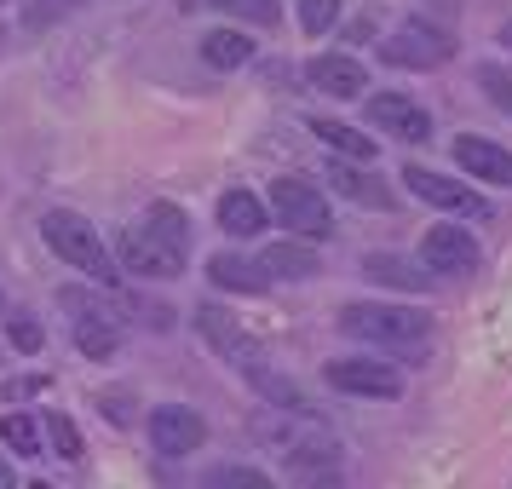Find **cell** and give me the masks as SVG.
<instances>
[{"label":"cell","instance_id":"obj_1","mask_svg":"<svg viewBox=\"0 0 512 489\" xmlns=\"http://www.w3.org/2000/svg\"><path fill=\"white\" fill-rule=\"evenodd\" d=\"M340 328L357 334V340H369V346H380V351H397V357H415L432 340V317L426 311L386 305V300H351L340 311Z\"/></svg>","mask_w":512,"mask_h":489},{"label":"cell","instance_id":"obj_2","mask_svg":"<svg viewBox=\"0 0 512 489\" xmlns=\"http://www.w3.org/2000/svg\"><path fill=\"white\" fill-rule=\"evenodd\" d=\"M265 438L282 449V461H288V472L300 478L305 489H340L346 484V461H340V443L328 438L323 426L311 420V409L305 415H294V438H282L277 426H259Z\"/></svg>","mask_w":512,"mask_h":489},{"label":"cell","instance_id":"obj_3","mask_svg":"<svg viewBox=\"0 0 512 489\" xmlns=\"http://www.w3.org/2000/svg\"><path fill=\"white\" fill-rule=\"evenodd\" d=\"M41 236H47L52 254L64 259V265H75L81 277H93L98 288H121V277H127V271L116 265V254H110V248L98 242V231L87 225V219H81V213L52 208L47 219H41Z\"/></svg>","mask_w":512,"mask_h":489},{"label":"cell","instance_id":"obj_4","mask_svg":"<svg viewBox=\"0 0 512 489\" xmlns=\"http://www.w3.org/2000/svg\"><path fill=\"white\" fill-rule=\"evenodd\" d=\"M380 58L392 64V70H443L449 58H455V35L438 24H420V18H409V24H397L386 41H380Z\"/></svg>","mask_w":512,"mask_h":489},{"label":"cell","instance_id":"obj_5","mask_svg":"<svg viewBox=\"0 0 512 489\" xmlns=\"http://www.w3.org/2000/svg\"><path fill=\"white\" fill-rule=\"evenodd\" d=\"M271 213L282 219V231H294L300 242L334 236V213H328L323 190L305 185V179H277V185H271Z\"/></svg>","mask_w":512,"mask_h":489},{"label":"cell","instance_id":"obj_6","mask_svg":"<svg viewBox=\"0 0 512 489\" xmlns=\"http://www.w3.org/2000/svg\"><path fill=\"white\" fill-rule=\"evenodd\" d=\"M185 259H190V254L167 248L162 236L150 231V225H133V231L116 236V265L127 271V277H150V282L179 277V271H185Z\"/></svg>","mask_w":512,"mask_h":489},{"label":"cell","instance_id":"obj_7","mask_svg":"<svg viewBox=\"0 0 512 489\" xmlns=\"http://www.w3.org/2000/svg\"><path fill=\"white\" fill-rule=\"evenodd\" d=\"M323 380L346 397H380V403L403 397V374L392 363H380V357H334L323 369Z\"/></svg>","mask_w":512,"mask_h":489},{"label":"cell","instance_id":"obj_8","mask_svg":"<svg viewBox=\"0 0 512 489\" xmlns=\"http://www.w3.org/2000/svg\"><path fill=\"white\" fill-rule=\"evenodd\" d=\"M420 265L432 277H472L478 271V242L461 225H432V231L420 236Z\"/></svg>","mask_w":512,"mask_h":489},{"label":"cell","instance_id":"obj_9","mask_svg":"<svg viewBox=\"0 0 512 489\" xmlns=\"http://www.w3.org/2000/svg\"><path fill=\"white\" fill-rule=\"evenodd\" d=\"M64 305L75 311V323H70V334H75V346L87 351L93 363H104V357H116V346H121V323L104 311V305H93L87 294H75V288H64Z\"/></svg>","mask_w":512,"mask_h":489},{"label":"cell","instance_id":"obj_10","mask_svg":"<svg viewBox=\"0 0 512 489\" xmlns=\"http://www.w3.org/2000/svg\"><path fill=\"white\" fill-rule=\"evenodd\" d=\"M403 185L415 190L420 202H432V208H443V213H461V219H484L489 213V202L472 185H455V179H443L432 167H403Z\"/></svg>","mask_w":512,"mask_h":489},{"label":"cell","instance_id":"obj_11","mask_svg":"<svg viewBox=\"0 0 512 489\" xmlns=\"http://www.w3.org/2000/svg\"><path fill=\"white\" fill-rule=\"evenodd\" d=\"M369 121L386 133V139H403V144H426L432 139V116L420 110L415 98H403V93H374L369 98Z\"/></svg>","mask_w":512,"mask_h":489},{"label":"cell","instance_id":"obj_12","mask_svg":"<svg viewBox=\"0 0 512 489\" xmlns=\"http://www.w3.org/2000/svg\"><path fill=\"white\" fill-rule=\"evenodd\" d=\"M196 334H202V340H208L219 357H231L236 369H254V363H259V351H254V340H248V328L236 323L231 311H219L213 300L196 305Z\"/></svg>","mask_w":512,"mask_h":489},{"label":"cell","instance_id":"obj_13","mask_svg":"<svg viewBox=\"0 0 512 489\" xmlns=\"http://www.w3.org/2000/svg\"><path fill=\"white\" fill-rule=\"evenodd\" d=\"M150 438H156L162 455H190V449L208 443V420L185 403H162V409H150Z\"/></svg>","mask_w":512,"mask_h":489},{"label":"cell","instance_id":"obj_14","mask_svg":"<svg viewBox=\"0 0 512 489\" xmlns=\"http://www.w3.org/2000/svg\"><path fill=\"white\" fill-rule=\"evenodd\" d=\"M328 185L340 190L346 202H357V208H374V213H386L397 202L392 185L380 179V173H369V162H346V156H334L328 162Z\"/></svg>","mask_w":512,"mask_h":489},{"label":"cell","instance_id":"obj_15","mask_svg":"<svg viewBox=\"0 0 512 489\" xmlns=\"http://www.w3.org/2000/svg\"><path fill=\"white\" fill-rule=\"evenodd\" d=\"M305 81H311L317 93H328V98L369 93V70H363L351 52H323V58H311V64H305Z\"/></svg>","mask_w":512,"mask_h":489},{"label":"cell","instance_id":"obj_16","mask_svg":"<svg viewBox=\"0 0 512 489\" xmlns=\"http://www.w3.org/2000/svg\"><path fill=\"white\" fill-rule=\"evenodd\" d=\"M455 162H461L478 185H507L512 190V150H501L495 139L461 133V139H455Z\"/></svg>","mask_w":512,"mask_h":489},{"label":"cell","instance_id":"obj_17","mask_svg":"<svg viewBox=\"0 0 512 489\" xmlns=\"http://www.w3.org/2000/svg\"><path fill=\"white\" fill-rule=\"evenodd\" d=\"M259 271L282 277V282H311V277H323V259H317L311 242H265L259 248Z\"/></svg>","mask_w":512,"mask_h":489},{"label":"cell","instance_id":"obj_18","mask_svg":"<svg viewBox=\"0 0 512 489\" xmlns=\"http://www.w3.org/2000/svg\"><path fill=\"white\" fill-rule=\"evenodd\" d=\"M219 225L231 236H259L271 225V208L259 202L254 190H225V196H219Z\"/></svg>","mask_w":512,"mask_h":489},{"label":"cell","instance_id":"obj_19","mask_svg":"<svg viewBox=\"0 0 512 489\" xmlns=\"http://www.w3.org/2000/svg\"><path fill=\"white\" fill-rule=\"evenodd\" d=\"M363 277L380 282V288H397V294H420L426 288V265H409V259H397V254H369L363 259Z\"/></svg>","mask_w":512,"mask_h":489},{"label":"cell","instance_id":"obj_20","mask_svg":"<svg viewBox=\"0 0 512 489\" xmlns=\"http://www.w3.org/2000/svg\"><path fill=\"white\" fill-rule=\"evenodd\" d=\"M208 277H213V288H231V294H259V288L271 282L259 271V259H242V254H213Z\"/></svg>","mask_w":512,"mask_h":489},{"label":"cell","instance_id":"obj_21","mask_svg":"<svg viewBox=\"0 0 512 489\" xmlns=\"http://www.w3.org/2000/svg\"><path fill=\"white\" fill-rule=\"evenodd\" d=\"M248 58H254V41L242 29H213V35H202V64L208 70H242Z\"/></svg>","mask_w":512,"mask_h":489},{"label":"cell","instance_id":"obj_22","mask_svg":"<svg viewBox=\"0 0 512 489\" xmlns=\"http://www.w3.org/2000/svg\"><path fill=\"white\" fill-rule=\"evenodd\" d=\"M311 133H317L334 156H346V162H374V139H363V133H357V127H346V121L311 116Z\"/></svg>","mask_w":512,"mask_h":489},{"label":"cell","instance_id":"obj_23","mask_svg":"<svg viewBox=\"0 0 512 489\" xmlns=\"http://www.w3.org/2000/svg\"><path fill=\"white\" fill-rule=\"evenodd\" d=\"M144 225L162 236L167 248H179V254H190V219L179 202H150V213H144Z\"/></svg>","mask_w":512,"mask_h":489},{"label":"cell","instance_id":"obj_24","mask_svg":"<svg viewBox=\"0 0 512 489\" xmlns=\"http://www.w3.org/2000/svg\"><path fill=\"white\" fill-rule=\"evenodd\" d=\"M242 374H248V386H254V392H265L271 403H277V409H288V415H305V397L294 392L282 374H271L265 363H254V369H242Z\"/></svg>","mask_w":512,"mask_h":489},{"label":"cell","instance_id":"obj_25","mask_svg":"<svg viewBox=\"0 0 512 489\" xmlns=\"http://www.w3.org/2000/svg\"><path fill=\"white\" fill-rule=\"evenodd\" d=\"M185 12H196V6H213V12H231V18H242V24H277V0H179Z\"/></svg>","mask_w":512,"mask_h":489},{"label":"cell","instance_id":"obj_26","mask_svg":"<svg viewBox=\"0 0 512 489\" xmlns=\"http://www.w3.org/2000/svg\"><path fill=\"white\" fill-rule=\"evenodd\" d=\"M202 489H277L259 466H242V461H231V466H213L208 478H202Z\"/></svg>","mask_w":512,"mask_h":489},{"label":"cell","instance_id":"obj_27","mask_svg":"<svg viewBox=\"0 0 512 489\" xmlns=\"http://www.w3.org/2000/svg\"><path fill=\"white\" fill-rule=\"evenodd\" d=\"M0 438H6V449H18V455H35L41 449V426L29 415H0Z\"/></svg>","mask_w":512,"mask_h":489},{"label":"cell","instance_id":"obj_28","mask_svg":"<svg viewBox=\"0 0 512 489\" xmlns=\"http://www.w3.org/2000/svg\"><path fill=\"white\" fill-rule=\"evenodd\" d=\"M478 87H484V98L495 104V110L512 116V70L507 64H478Z\"/></svg>","mask_w":512,"mask_h":489},{"label":"cell","instance_id":"obj_29","mask_svg":"<svg viewBox=\"0 0 512 489\" xmlns=\"http://www.w3.org/2000/svg\"><path fill=\"white\" fill-rule=\"evenodd\" d=\"M47 438L58 449V461H81V432H75L70 415H47Z\"/></svg>","mask_w":512,"mask_h":489},{"label":"cell","instance_id":"obj_30","mask_svg":"<svg viewBox=\"0 0 512 489\" xmlns=\"http://www.w3.org/2000/svg\"><path fill=\"white\" fill-rule=\"evenodd\" d=\"M340 18V0H300V29L305 35H323Z\"/></svg>","mask_w":512,"mask_h":489},{"label":"cell","instance_id":"obj_31","mask_svg":"<svg viewBox=\"0 0 512 489\" xmlns=\"http://www.w3.org/2000/svg\"><path fill=\"white\" fill-rule=\"evenodd\" d=\"M75 6H81V0H35V6H29V24L47 29V24H58L64 12H75Z\"/></svg>","mask_w":512,"mask_h":489},{"label":"cell","instance_id":"obj_32","mask_svg":"<svg viewBox=\"0 0 512 489\" xmlns=\"http://www.w3.org/2000/svg\"><path fill=\"white\" fill-rule=\"evenodd\" d=\"M41 340H47V334H41L35 317H12V346L18 351H41Z\"/></svg>","mask_w":512,"mask_h":489},{"label":"cell","instance_id":"obj_33","mask_svg":"<svg viewBox=\"0 0 512 489\" xmlns=\"http://www.w3.org/2000/svg\"><path fill=\"white\" fill-rule=\"evenodd\" d=\"M98 409L116 420V426H127V420H133V397L127 392H98Z\"/></svg>","mask_w":512,"mask_h":489},{"label":"cell","instance_id":"obj_34","mask_svg":"<svg viewBox=\"0 0 512 489\" xmlns=\"http://www.w3.org/2000/svg\"><path fill=\"white\" fill-rule=\"evenodd\" d=\"M29 392H41V380H12L6 386V397H29Z\"/></svg>","mask_w":512,"mask_h":489},{"label":"cell","instance_id":"obj_35","mask_svg":"<svg viewBox=\"0 0 512 489\" xmlns=\"http://www.w3.org/2000/svg\"><path fill=\"white\" fill-rule=\"evenodd\" d=\"M501 47H512V24H501Z\"/></svg>","mask_w":512,"mask_h":489},{"label":"cell","instance_id":"obj_36","mask_svg":"<svg viewBox=\"0 0 512 489\" xmlns=\"http://www.w3.org/2000/svg\"><path fill=\"white\" fill-rule=\"evenodd\" d=\"M0 489H12V472H6V466H0Z\"/></svg>","mask_w":512,"mask_h":489},{"label":"cell","instance_id":"obj_37","mask_svg":"<svg viewBox=\"0 0 512 489\" xmlns=\"http://www.w3.org/2000/svg\"><path fill=\"white\" fill-rule=\"evenodd\" d=\"M29 489H52V484H29Z\"/></svg>","mask_w":512,"mask_h":489}]
</instances>
